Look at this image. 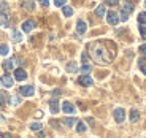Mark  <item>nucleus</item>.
Listing matches in <instances>:
<instances>
[{
    "label": "nucleus",
    "instance_id": "obj_1",
    "mask_svg": "<svg viewBox=\"0 0 146 138\" xmlns=\"http://www.w3.org/2000/svg\"><path fill=\"white\" fill-rule=\"evenodd\" d=\"M88 51H89V54H91L92 60H94L95 64H99V65H108V64H111V60H113V54H111V52L108 51V48L103 43H100V41H92V43H89Z\"/></svg>",
    "mask_w": 146,
    "mask_h": 138
},
{
    "label": "nucleus",
    "instance_id": "obj_2",
    "mask_svg": "<svg viewBox=\"0 0 146 138\" xmlns=\"http://www.w3.org/2000/svg\"><path fill=\"white\" fill-rule=\"evenodd\" d=\"M133 11V5H132V2H129V0H125L124 2V7H122V10H121V15H119V21H127L129 16H130V13Z\"/></svg>",
    "mask_w": 146,
    "mask_h": 138
},
{
    "label": "nucleus",
    "instance_id": "obj_3",
    "mask_svg": "<svg viewBox=\"0 0 146 138\" xmlns=\"http://www.w3.org/2000/svg\"><path fill=\"white\" fill-rule=\"evenodd\" d=\"M106 21H108V24H111V26H116L117 22H119V16H117V13H114V11H108V13H106Z\"/></svg>",
    "mask_w": 146,
    "mask_h": 138
},
{
    "label": "nucleus",
    "instance_id": "obj_4",
    "mask_svg": "<svg viewBox=\"0 0 146 138\" xmlns=\"http://www.w3.org/2000/svg\"><path fill=\"white\" fill-rule=\"evenodd\" d=\"M124 119H125L124 108H116L114 109V121H116V122H124Z\"/></svg>",
    "mask_w": 146,
    "mask_h": 138
},
{
    "label": "nucleus",
    "instance_id": "obj_5",
    "mask_svg": "<svg viewBox=\"0 0 146 138\" xmlns=\"http://www.w3.org/2000/svg\"><path fill=\"white\" fill-rule=\"evenodd\" d=\"M78 83L81 84V86H84V87H89V86H92V78L89 76V75H83V76H80L78 78Z\"/></svg>",
    "mask_w": 146,
    "mask_h": 138
},
{
    "label": "nucleus",
    "instance_id": "obj_6",
    "mask_svg": "<svg viewBox=\"0 0 146 138\" xmlns=\"http://www.w3.org/2000/svg\"><path fill=\"white\" fill-rule=\"evenodd\" d=\"M19 92H21V95L32 97V95L35 94V89H33V86H22L21 89H19Z\"/></svg>",
    "mask_w": 146,
    "mask_h": 138
},
{
    "label": "nucleus",
    "instance_id": "obj_7",
    "mask_svg": "<svg viewBox=\"0 0 146 138\" xmlns=\"http://www.w3.org/2000/svg\"><path fill=\"white\" fill-rule=\"evenodd\" d=\"M62 111L67 113V114H75V113H76V108H75L70 102H64L62 103Z\"/></svg>",
    "mask_w": 146,
    "mask_h": 138
},
{
    "label": "nucleus",
    "instance_id": "obj_8",
    "mask_svg": "<svg viewBox=\"0 0 146 138\" xmlns=\"http://www.w3.org/2000/svg\"><path fill=\"white\" fill-rule=\"evenodd\" d=\"M86 29H88L86 22H84L83 19H80V21L76 22V32H78V35H84V33H86Z\"/></svg>",
    "mask_w": 146,
    "mask_h": 138
},
{
    "label": "nucleus",
    "instance_id": "obj_9",
    "mask_svg": "<svg viewBox=\"0 0 146 138\" xmlns=\"http://www.w3.org/2000/svg\"><path fill=\"white\" fill-rule=\"evenodd\" d=\"M26 78H27L26 70H22V68H16V70H15V80H18V81H24Z\"/></svg>",
    "mask_w": 146,
    "mask_h": 138
},
{
    "label": "nucleus",
    "instance_id": "obj_10",
    "mask_svg": "<svg viewBox=\"0 0 146 138\" xmlns=\"http://www.w3.org/2000/svg\"><path fill=\"white\" fill-rule=\"evenodd\" d=\"M35 29V22L33 21H26V22H22V32H32V30Z\"/></svg>",
    "mask_w": 146,
    "mask_h": 138
},
{
    "label": "nucleus",
    "instance_id": "obj_11",
    "mask_svg": "<svg viewBox=\"0 0 146 138\" xmlns=\"http://www.w3.org/2000/svg\"><path fill=\"white\" fill-rule=\"evenodd\" d=\"M0 83L3 84L5 87H11L13 84H15V83H13V78H11L10 75H3V76L0 78Z\"/></svg>",
    "mask_w": 146,
    "mask_h": 138
},
{
    "label": "nucleus",
    "instance_id": "obj_12",
    "mask_svg": "<svg viewBox=\"0 0 146 138\" xmlns=\"http://www.w3.org/2000/svg\"><path fill=\"white\" fill-rule=\"evenodd\" d=\"M49 109H51V113L52 114H57L59 113V102H57V98H52L51 102H49Z\"/></svg>",
    "mask_w": 146,
    "mask_h": 138
},
{
    "label": "nucleus",
    "instance_id": "obj_13",
    "mask_svg": "<svg viewBox=\"0 0 146 138\" xmlns=\"http://www.w3.org/2000/svg\"><path fill=\"white\" fill-rule=\"evenodd\" d=\"M8 13H10V7L3 2H0V16H8Z\"/></svg>",
    "mask_w": 146,
    "mask_h": 138
},
{
    "label": "nucleus",
    "instance_id": "obj_14",
    "mask_svg": "<svg viewBox=\"0 0 146 138\" xmlns=\"http://www.w3.org/2000/svg\"><path fill=\"white\" fill-rule=\"evenodd\" d=\"M22 7L26 8L27 11H33V10H35V3H33L32 0H24V2H22Z\"/></svg>",
    "mask_w": 146,
    "mask_h": 138
},
{
    "label": "nucleus",
    "instance_id": "obj_15",
    "mask_svg": "<svg viewBox=\"0 0 146 138\" xmlns=\"http://www.w3.org/2000/svg\"><path fill=\"white\" fill-rule=\"evenodd\" d=\"M95 15L99 16V18H103V16L106 15V7H105V5H99L97 10H95Z\"/></svg>",
    "mask_w": 146,
    "mask_h": 138
},
{
    "label": "nucleus",
    "instance_id": "obj_16",
    "mask_svg": "<svg viewBox=\"0 0 146 138\" xmlns=\"http://www.w3.org/2000/svg\"><path fill=\"white\" fill-rule=\"evenodd\" d=\"M11 40L16 41V43H19V41L22 40V33L18 32V30H13V32H11Z\"/></svg>",
    "mask_w": 146,
    "mask_h": 138
},
{
    "label": "nucleus",
    "instance_id": "obj_17",
    "mask_svg": "<svg viewBox=\"0 0 146 138\" xmlns=\"http://www.w3.org/2000/svg\"><path fill=\"white\" fill-rule=\"evenodd\" d=\"M130 121H132V122H138V121H140L138 109H132V111H130Z\"/></svg>",
    "mask_w": 146,
    "mask_h": 138
},
{
    "label": "nucleus",
    "instance_id": "obj_18",
    "mask_svg": "<svg viewBox=\"0 0 146 138\" xmlns=\"http://www.w3.org/2000/svg\"><path fill=\"white\" fill-rule=\"evenodd\" d=\"M76 70H78L76 62H68V64H67V72L68 73H75Z\"/></svg>",
    "mask_w": 146,
    "mask_h": 138
},
{
    "label": "nucleus",
    "instance_id": "obj_19",
    "mask_svg": "<svg viewBox=\"0 0 146 138\" xmlns=\"http://www.w3.org/2000/svg\"><path fill=\"white\" fill-rule=\"evenodd\" d=\"M75 122H76L75 117H65V119L62 121V124L65 125V127H72V125H75Z\"/></svg>",
    "mask_w": 146,
    "mask_h": 138
},
{
    "label": "nucleus",
    "instance_id": "obj_20",
    "mask_svg": "<svg viewBox=\"0 0 146 138\" xmlns=\"http://www.w3.org/2000/svg\"><path fill=\"white\" fill-rule=\"evenodd\" d=\"M76 132L78 133H84V132H86V124H84L83 121H78L76 122Z\"/></svg>",
    "mask_w": 146,
    "mask_h": 138
},
{
    "label": "nucleus",
    "instance_id": "obj_21",
    "mask_svg": "<svg viewBox=\"0 0 146 138\" xmlns=\"http://www.w3.org/2000/svg\"><path fill=\"white\" fill-rule=\"evenodd\" d=\"M21 102H22V98L21 97H18V95H13V97L10 98V103L13 106H18V105H21Z\"/></svg>",
    "mask_w": 146,
    "mask_h": 138
},
{
    "label": "nucleus",
    "instance_id": "obj_22",
    "mask_svg": "<svg viewBox=\"0 0 146 138\" xmlns=\"http://www.w3.org/2000/svg\"><path fill=\"white\" fill-rule=\"evenodd\" d=\"M7 100H8V94L3 91H0V106H3L7 103Z\"/></svg>",
    "mask_w": 146,
    "mask_h": 138
},
{
    "label": "nucleus",
    "instance_id": "obj_23",
    "mask_svg": "<svg viewBox=\"0 0 146 138\" xmlns=\"http://www.w3.org/2000/svg\"><path fill=\"white\" fill-rule=\"evenodd\" d=\"M64 16H67V18H70V16L73 15V8L72 7H67V5H64Z\"/></svg>",
    "mask_w": 146,
    "mask_h": 138
},
{
    "label": "nucleus",
    "instance_id": "obj_24",
    "mask_svg": "<svg viewBox=\"0 0 146 138\" xmlns=\"http://www.w3.org/2000/svg\"><path fill=\"white\" fill-rule=\"evenodd\" d=\"M2 67H3V70H13V60H3Z\"/></svg>",
    "mask_w": 146,
    "mask_h": 138
},
{
    "label": "nucleus",
    "instance_id": "obj_25",
    "mask_svg": "<svg viewBox=\"0 0 146 138\" xmlns=\"http://www.w3.org/2000/svg\"><path fill=\"white\" fill-rule=\"evenodd\" d=\"M10 52V48L7 44H0V56H7Z\"/></svg>",
    "mask_w": 146,
    "mask_h": 138
},
{
    "label": "nucleus",
    "instance_id": "obj_26",
    "mask_svg": "<svg viewBox=\"0 0 146 138\" xmlns=\"http://www.w3.org/2000/svg\"><path fill=\"white\" fill-rule=\"evenodd\" d=\"M8 16H0V26L2 27H8Z\"/></svg>",
    "mask_w": 146,
    "mask_h": 138
},
{
    "label": "nucleus",
    "instance_id": "obj_27",
    "mask_svg": "<svg viewBox=\"0 0 146 138\" xmlns=\"http://www.w3.org/2000/svg\"><path fill=\"white\" fill-rule=\"evenodd\" d=\"M138 22L140 24H146V11H141L138 15Z\"/></svg>",
    "mask_w": 146,
    "mask_h": 138
},
{
    "label": "nucleus",
    "instance_id": "obj_28",
    "mask_svg": "<svg viewBox=\"0 0 146 138\" xmlns=\"http://www.w3.org/2000/svg\"><path fill=\"white\" fill-rule=\"evenodd\" d=\"M91 70H92V67H91V65H88V64H84V65L81 67V72H83L84 75H88V73L91 72Z\"/></svg>",
    "mask_w": 146,
    "mask_h": 138
},
{
    "label": "nucleus",
    "instance_id": "obj_29",
    "mask_svg": "<svg viewBox=\"0 0 146 138\" xmlns=\"http://www.w3.org/2000/svg\"><path fill=\"white\" fill-rule=\"evenodd\" d=\"M105 3L108 7H117L119 5V0H105Z\"/></svg>",
    "mask_w": 146,
    "mask_h": 138
},
{
    "label": "nucleus",
    "instance_id": "obj_30",
    "mask_svg": "<svg viewBox=\"0 0 146 138\" xmlns=\"http://www.w3.org/2000/svg\"><path fill=\"white\" fill-rule=\"evenodd\" d=\"M30 129H32V130H41V124L40 122H32L30 124Z\"/></svg>",
    "mask_w": 146,
    "mask_h": 138
},
{
    "label": "nucleus",
    "instance_id": "obj_31",
    "mask_svg": "<svg viewBox=\"0 0 146 138\" xmlns=\"http://www.w3.org/2000/svg\"><path fill=\"white\" fill-rule=\"evenodd\" d=\"M67 3V0H54V5L56 7H64Z\"/></svg>",
    "mask_w": 146,
    "mask_h": 138
},
{
    "label": "nucleus",
    "instance_id": "obj_32",
    "mask_svg": "<svg viewBox=\"0 0 146 138\" xmlns=\"http://www.w3.org/2000/svg\"><path fill=\"white\" fill-rule=\"evenodd\" d=\"M140 33H141L143 40H146V27H145V26H141V27H140Z\"/></svg>",
    "mask_w": 146,
    "mask_h": 138
},
{
    "label": "nucleus",
    "instance_id": "obj_33",
    "mask_svg": "<svg viewBox=\"0 0 146 138\" xmlns=\"http://www.w3.org/2000/svg\"><path fill=\"white\" fill-rule=\"evenodd\" d=\"M38 3H40L41 7H48V5H49V2H48V0H38Z\"/></svg>",
    "mask_w": 146,
    "mask_h": 138
},
{
    "label": "nucleus",
    "instance_id": "obj_34",
    "mask_svg": "<svg viewBox=\"0 0 146 138\" xmlns=\"http://www.w3.org/2000/svg\"><path fill=\"white\" fill-rule=\"evenodd\" d=\"M140 52L146 56V44H141V46H140Z\"/></svg>",
    "mask_w": 146,
    "mask_h": 138
},
{
    "label": "nucleus",
    "instance_id": "obj_35",
    "mask_svg": "<svg viewBox=\"0 0 146 138\" xmlns=\"http://www.w3.org/2000/svg\"><path fill=\"white\" fill-rule=\"evenodd\" d=\"M52 95H54V97H56V98H57V97H59V95H60V89H56V91H54V92H52Z\"/></svg>",
    "mask_w": 146,
    "mask_h": 138
},
{
    "label": "nucleus",
    "instance_id": "obj_36",
    "mask_svg": "<svg viewBox=\"0 0 146 138\" xmlns=\"http://www.w3.org/2000/svg\"><path fill=\"white\" fill-rule=\"evenodd\" d=\"M81 59H83V62H88V54L83 52V54H81Z\"/></svg>",
    "mask_w": 146,
    "mask_h": 138
},
{
    "label": "nucleus",
    "instance_id": "obj_37",
    "mask_svg": "<svg viewBox=\"0 0 146 138\" xmlns=\"http://www.w3.org/2000/svg\"><path fill=\"white\" fill-rule=\"evenodd\" d=\"M141 72L145 73V76H146V65H141Z\"/></svg>",
    "mask_w": 146,
    "mask_h": 138
},
{
    "label": "nucleus",
    "instance_id": "obj_38",
    "mask_svg": "<svg viewBox=\"0 0 146 138\" xmlns=\"http://www.w3.org/2000/svg\"><path fill=\"white\" fill-rule=\"evenodd\" d=\"M38 137H40V138H44V132H41V130H40V133H38Z\"/></svg>",
    "mask_w": 146,
    "mask_h": 138
},
{
    "label": "nucleus",
    "instance_id": "obj_39",
    "mask_svg": "<svg viewBox=\"0 0 146 138\" xmlns=\"http://www.w3.org/2000/svg\"><path fill=\"white\" fill-rule=\"evenodd\" d=\"M5 121V116H2V114H0V122H3Z\"/></svg>",
    "mask_w": 146,
    "mask_h": 138
},
{
    "label": "nucleus",
    "instance_id": "obj_40",
    "mask_svg": "<svg viewBox=\"0 0 146 138\" xmlns=\"http://www.w3.org/2000/svg\"><path fill=\"white\" fill-rule=\"evenodd\" d=\"M145 8H146V0H145Z\"/></svg>",
    "mask_w": 146,
    "mask_h": 138
},
{
    "label": "nucleus",
    "instance_id": "obj_41",
    "mask_svg": "<svg viewBox=\"0 0 146 138\" xmlns=\"http://www.w3.org/2000/svg\"><path fill=\"white\" fill-rule=\"evenodd\" d=\"M0 2H3V0H0Z\"/></svg>",
    "mask_w": 146,
    "mask_h": 138
}]
</instances>
